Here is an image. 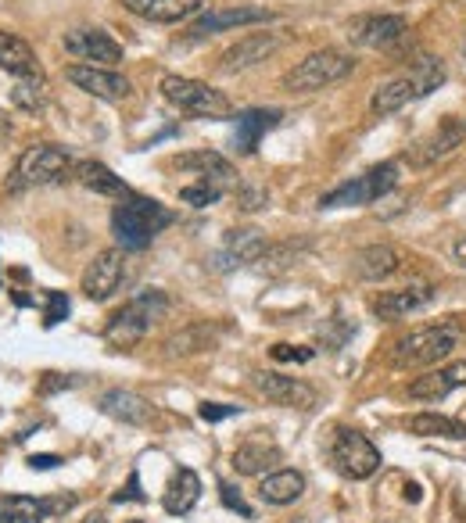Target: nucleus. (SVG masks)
Listing matches in <instances>:
<instances>
[{
  "mask_svg": "<svg viewBox=\"0 0 466 523\" xmlns=\"http://www.w3.org/2000/svg\"><path fill=\"white\" fill-rule=\"evenodd\" d=\"M280 36L277 33H248L241 36V40L233 43V47H226L223 58H219V72H226V76H233V72H244V69H255L259 61H266L269 54L280 51Z\"/></svg>",
  "mask_w": 466,
  "mask_h": 523,
  "instance_id": "obj_15",
  "label": "nucleus"
},
{
  "mask_svg": "<svg viewBox=\"0 0 466 523\" xmlns=\"http://www.w3.org/2000/svg\"><path fill=\"white\" fill-rule=\"evenodd\" d=\"M330 463L337 466V473H345L348 481H366L380 470V452L366 434L341 427L334 434V445H330Z\"/></svg>",
  "mask_w": 466,
  "mask_h": 523,
  "instance_id": "obj_9",
  "label": "nucleus"
},
{
  "mask_svg": "<svg viewBox=\"0 0 466 523\" xmlns=\"http://www.w3.org/2000/svg\"><path fill=\"white\" fill-rule=\"evenodd\" d=\"M452 258H456L459 266H463V269H466V237H459V241H456V244H452Z\"/></svg>",
  "mask_w": 466,
  "mask_h": 523,
  "instance_id": "obj_43",
  "label": "nucleus"
},
{
  "mask_svg": "<svg viewBox=\"0 0 466 523\" xmlns=\"http://www.w3.org/2000/svg\"><path fill=\"white\" fill-rule=\"evenodd\" d=\"M201 502V477L190 466H180V470L173 473V481H169V488H165L162 495V506L169 516H187L190 509Z\"/></svg>",
  "mask_w": 466,
  "mask_h": 523,
  "instance_id": "obj_25",
  "label": "nucleus"
},
{
  "mask_svg": "<svg viewBox=\"0 0 466 523\" xmlns=\"http://www.w3.org/2000/svg\"><path fill=\"white\" fill-rule=\"evenodd\" d=\"M251 384H255V391H259L266 402L284 405V409H312V405H316V391L298 377H284V373H255Z\"/></svg>",
  "mask_w": 466,
  "mask_h": 523,
  "instance_id": "obj_14",
  "label": "nucleus"
},
{
  "mask_svg": "<svg viewBox=\"0 0 466 523\" xmlns=\"http://www.w3.org/2000/svg\"><path fill=\"white\" fill-rule=\"evenodd\" d=\"M0 69L11 72L15 79L40 76V58H36V51L22 40V36L4 33V29H0Z\"/></svg>",
  "mask_w": 466,
  "mask_h": 523,
  "instance_id": "obj_27",
  "label": "nucleus"
},
{
  "mask_svg": "<svg viewBox=\"0 0 466 523\" xmlns=\"http://www.w3.org/2000/svg\"><path fill=\"white\" fill-rule=\"evenodd\" d=\"M122 8L144 18V22L173 26V22H187L190 15H198L205 8V0H122Z\"/></svg>",
  "mask_w": 466,
  "mask_h": 523,
  "instance_id": "obj_22",
  "label": "nucleus"
},
{
  "mask_svg": "<svg viewBox=\"0 0 466 523\" xmlns=\"http://www.w3.org/2000/svg\"><path fill=\"white\" fill-rule=\"evenodd\" d=\"M162 94L169 104H176L180 112L198 115V119H230L233 115V101L216 90V86L201 83V79H187V76H165L162 79Z\"/></svg>",
  "mask_w": 466,
  "mask_h": 523,
  "instance_id": "obj_6",
  "label": "nucleus"
},
{
  "mask_svg": "<svg viewBox=\"0 0 466 523\" xmlns=\"http://www.w3.org/2000/svg\"><path fill=\"white\" fill-rule=\"evenodd\" d=\"M273 463H280V448L273 445V441H244V445H237V452H233V470L241 473V477H259V473H266Z\"/></svg>",
  "mask_w": 466,
  "mask_h": 523,
  "instance_id": "obj_29",
  "label": "nucleus"
},
{
  "mask_svg": "<svg viewBox=\"0 0 466 523\" xmlns=\"http://www.w3.org/2000/svg\"><path fill=\"white\" fill-rule=\"evenodd\" d=\"M463 61H466V47H463Z\"/></svg>",
  "mask_w": 466,
  "mask_h": 523,
  "instance_id": "obj_46",
  "label": "nucleus"
},
{
  "mask_svg": "<svg viewBox=\"0 0 466 523\" xmlns=\"http://www.w3.org/2000/svg\"><path fill=\"white\" fill-rule=\"evenodd\" d=\"M434 301L431 283H409V287H398V291H384L380 298H373V316L384 319V323H395V319H406L413 312L427 309Z\"/></svg>",
  "mask_w": 466,
  "mask_h": 523,
  "instance_id": "obj_16",
  "label": "nucleus"
},
{
  "mask_svg": "<svg viewBox=\"0 0 466 523\" xmlns=\"http://www.w3.org/2000/svg\"><path fill=\"white\" fill-rule=\"evenodd\" d=\"M441 83H445V65H441V58H423L416 61L406 76H395L384 86H377V94H373L370 101V112L380 115V119H388V115L402 112L406 104L434 94Z\"/></svg>",
  "mask_w": 466,
  "mask_h": 523,
  "instance_id": "obj_2",
  "label": "nucleus"
},
{
  "mask_svg": "<svg viewBox=\"0 0 466 523\" xmlns=\"http://www.w3.org/2000/svg\"><path fill=\"white\" fill-rule=\"evenodd\" d=\"M463 140H466V119L449 115V119L438 122V129H431V133H427V137L413 147V162L416 165H434L438 158L452 155Z\"/></svg>",
  "mask_w": 466,
  "mask_h": 523,
  "instance_id": "obj_19",
  "label": "nucleus"
},
{
  "mask_svg": "<svg viewBox=\"0 0 466 523\" xmlns=\"http://www.w3.org/2000/svg\"><path fill=\"white\" fill-rule=\"evenodd\" d=\"M398 183V165L395 162H380L373 169H366L363 176L341 183L330 194L320 198V208H352V205H373L377 198H384L388 190H395Z\"/></svg>",
  "mask_w": 466,
  "mask_h": 523,
  "instance_id": "obj_8",
  "label": "nucleus"
},
{
  "mask_svg": "<svg viewBox=\"0 0 466 523\" xmlns=\"http://www.w3.org/2000/svg\"><path fill=\"white\" fill-rule=\"evenodd\" d=\"M112 502H119V506H122V502H147V495L140 491V473L137 470L130 473V484H126V488L115 491Z\"/></svg>",
  "mask_w": 466,
  "mask_h": 523,
  "instance_id": "obj_39",
  "label": "nucleus"
},
{
  "mask_svg": "<svg viewBox=\"0 0 466 523\" xmlns=\"http://www.w3.org/2000/svg\"><path fill=\"white\" fill-rule=\"evenodd\" d=\"M65 79L72 86H79L83 94L97 97V101H126L133 94V83L122 72H112V69H101V65H69L65 69Z\"/></svg>",
  "mask_w": 466,
  "mask_h": 523,
  "instance_id": "obj_12",
  "label": "nucleus"
},
{
  "mask_svg": "<svg viewBox=\"0 0 466 523\" xmlns=\"http://www.w3.org/2000/svg\"><path fill=\"white\" fill-rule=\"evenodd\" d=\"M355 69V61L345 51H334V47H323V51H312L309 58H302L291 72L284 76V90L291 94H316L323 86H334L341 79H348Z\"/></svg>",
  "mask_w": 466,
  "mask_h": 523,
  "instance_id": "obj_5",
  "label": "nucleus"
},
{
  "mask_svg": "<svg viewBox=\"0 0 466 523\" xmlns=\"http://www.w3.org/2000/svg\"><path fill=\"white\" fill-rule=\"evenodd\" d=\"M266 251H269V244L259 230H230L226 233L223 248L216 251V269L219 273H226V269L251 266V262H259Z\"/></svg>",
  "mask_w": 466,
  "mask_h": 523,
  "instance_id": "obj_20",
  "label": "nucleus"
},
{
  "mask_svg": "<svg viewBox=\"0 0 466 523\" xmlns=\"http://www.w3.org/2000/svg\"><path fill=\"white\" fill-rule=\"evenodd\" d=\"M97 409H101L104 416H112V420L126 423V427H144V423H151V416H155L151 402H147L144 395H137V391H126V387L104 391V395L97 398Z\"/></svg>",
  "mask_w": 466,
  "mask_h": 523,
  "instance_id": "obj_21",
  "label": "nucleus"
},
{
  "mask_svg": "<svg viewBox=\"0 0 466 523\" xmlns=\"http://www.w3.org/2000/svg\"><path fill=\"white\" fill-rule=\"evenodd\" d=\"M11 101L22 108V112H44V104H47V79L44 72L40 76H22L15 79V90H11Z\"/></svg>",
  "mask_w": 466,
  "mask_h": 523,
  "instance_id": "obj_33",
  "label": "nucleus"
},
{
  "mask_svg": "<svg viewBox=\"0 0 466 523\" xmlns=\"http://www.w3.org/2000/svg\"><path fill=\"white\" fill-rule=\"evenodd\" d=\"M459 348V330L452 323L438 326H420L391 348V366L409 369V366H434V362L449 359Z\"/></svg>",
  "mask_w": 466,
  "mask_h": 523,
  "instance_id": "obj_4",
  "label": "nucleus"
},
{
  "mask_svg": "<svg viewBox=\"0 0 466 523\" xmlns=\"http://www.w3.org/2000/svg\"><path fill=\"white\" fill-rule=\"evenodd\" d=\"M219 498H223V506L233 509V513H241L244 520H251V506L241 498V491L233 488V484H219Z\"/></svg>",
  "mask_w": 466,
  "mask_h": 523,
  "instance_id": "obj_37",
  "label": "nucleus"
},
{
  "mask_svg": "<svg viewBox=\"0 0 466 523\" xmlns=\"http://www.w3.org/2000/svg\"><path fill=\"white\" fill-rule=\"evenodd\" d=\"M219 198H223V187H219V183H208V180H198V183H190V187L180 190L183 205H194V208L216 205Z\"/></svg>",
  "mask_w": 466,
  "mask_h": 523,
  "instance_id": "obj_34",
  "label": "nucleus"
},
{
  "mask_svg": "<svg viewBox=\"0 0 466 523\" xmlns=\"http://www.w3.org/2000/svg\"><path fill=\"white\" fill-rule=\"evenodd\" d=\"M241 198H244V208H248V212H255V208H262V205H266V201H269V194H266V190H262V194H251V190H244Z\"/></svg>",
  "mask_w": 466,
  "mask_h": 523,
  "instance_id": "obj_42",
  "label": "nucleus"
},
{
  "mask_svg": "<svg viewBox=\"0 0 466 523\" xmlns=\"http://www.w3.org/2000/svg\"><path fill=\"white\" fill-rule=\"evenodd\" d=\"M409 434L416 438H445V441H466V423L441 416V412H416L406 420Z\"/></svg>",
  "mask_w": 466,
  "mask_h": 523,
  "instance_id": "obj_31",
  "label": "nucleus"
},
{
  "mask_svg": "<svg viewBox=\"0 0 466 523\" xmlns=\"http://www.w3.org/2000/svg\"><path fill=\"white\" fill-rule=\"evenodd\" d=\"M58 463V455H29V470H54Z\"/></svg>",
  "mask_w": 466,
  "mask_h": 523,
  "instance_id": "obj_41",
  "label": "nucleus"
},
{
  "mask_svg": "<svg viewBox=\"0 0 466 523\" xmlns=\"http://www.w3.org/2000/svg\"><path fill=\"white\" fill-rule=\"evenodd\" d=\"M122 283H126V251L108 248V251H97L94 262L83 269L79 291L87 294L90 301H108Z\"/></svg>",
  "mask_w": 466,
  "mask_h": 523,
  "instance_id": "obj_10",
  "label": "nucleus"
},
{
  "mask_svg": "<svg viewBox=\"0 0 466 523\" xmlns=\"http://www.w3.org/2000/svg\"><path fill=\"white\" fill-rule=\"evenodd\" d=\"M72 384H76L72 377H61V373H47V380H44V387H40V391H44V395H51V391H58V387H72Z\"/></svg>",
  "mask_w": 466,
  "mask_h": 523,
  "instance_id": "obj_40",
  "label": "nucleus"
},
{
  "mask_svg": "<svg viewBox=\"0 0 466 523\" xmlns=\"http://www.w3.org/2000/svg\"><path fill=\"white\" fill-rule=\"evenodd\" d=\"M305 495V477L298 470H277L266 473L259 484V498L266 506H291Z\"/></svg>",
  "mask_w": 466,
  "mask_h": 523,
  "instance_id": "obj_28",
  "label": "nucleus"
},
{
  "mask_svg": "<svg viewBox=\"0 0 466 523\" xmlns=\"http://www.w3.org/2000/svg\"><path fill=\"white\" fill-rule=\"evenodd\" d=\"M44 301H47V309H44V326L51 330V326H58L61 319L69 316V294H61V291H44Z\"/></svg>",
  "mask_w": 466,
  "mask_h": 523,
  "instance_id": "obj_35",
  "label": "nucleus"
},
{
  "mask_svg": "<svg viewBox=\"0 0 466 523\" xmlns=\"http://www.w3.org/2000/svg\"><path fill=\"white\" fill-rule=\"evenodd\" d=\"M165 312H169V298H165L158 287H147V291L130 298L104 323V341L115 344V348H133V344L144 341L147 330H151Z\"/></svg>",
  "mask_w": 466,
  "mask_h": 523,
  "instance_id": "obj_3",
  "label": "nucleus"
},
{
  "mask_svg": "<svg viewBox=\"0 0 466 523\" xmlns=\"http://www.w3.org/2000/svg\"><path fill=\"white\" fill-rule=\"evenodd\" d=\"M176 169H187V172H194V176H201V180H208V183H230L237 172H233V165L226 162L219 151H190V155H180L176 158Z\"/></svg>",
  "mask_w": 466,
  "mask_h": 523,
  "instance_id": "obj_30",
  "label": "nucleus"
},
{
  "mask_svg": "<svg viewBox=\"0 0 466 523\" xmlns=\"http://www.w3.org/2000/svg\"><path fill=\"white\" fill-rule=\"evenodd\" d=\"M61 43H65V51L83 61V65H115V61H122V43L97 26L72 29V33H65Z\"/></svg>",
  "mask_w": 466,
  "mask_h": 523,
  "instance_id": "obj_13",
  "label": "nucleus"
},
{
  "mask_svg": "<svg viewBox=\"0 0 466 523\" xmlns=\"http://www.w3.org/2000/svg\"><path fill=\"white\" fill-rule=\"evenodd\" d=\"M198 416L205 423H223L230 416H241V405H223V402H201Z\"/></svg>",
  "mask_w": 466,
  "mask_h": 523,
  "instance_id": "obj_36",
  "label": "nucleus"
},
{
  "mask_svg": "<svg viewBox=\"0 0 466 523\" xmlns=\"http://www.w3.org/2000/svg\"><path fill=\"white\" fill-rule=\"evenodd\" d=\"M76 498H33V495H4L0 498V523H44L54 513H65Z\"/></svg>",
  "mask_w": 466,
  "mask_h": 523,
  "instance_id": "obj_17",
  "label": "nucleus"
},
{
  "mask_svg": "<svg viewBox=\"0 0 466 523\" xmlns=\"http://www.w3.org/2000/svg\"><path fill=\"white\" fill-rule=\"evenodd\" d=\"M72 158L61 151L58 144H33L22 151L15 162L8 190H26V187H51V183L69 180Z\"/></svg>",
  "mask_w": 466,
  "mask_h": 523,
  "instance_id": "obj_7",
  "label": "nucleus"
},
{
  "mask_svg": "<svg viewBox=\"0 0 466 523\" xmlns=\"http://www.w3.org/2000/svg\"><path fill=\"white\" fill-rule=\"evenodd\" d=\"M76 180L87 190H94V194H101V198H126V194H130V187L122 183V176H115L104 162L76 165Z\"/></svg>",
  "mask_w": 466,
  "mask_h": 523,
  "instance_id": "obj_32",
  "label": "nucleus"
},
{
  "mask_svg": "<svg viewBox=\"0 0 466 523\" xmlns=\"http://www.w3.org/2000/svg\"><path fill=\"white\" fill-rule=\"evenodd\" d=\"M79 523H108V520H104L101 513H90V516H83V520H79Z\"/></svg>",
  "mask_w": 466,
  "mask_h": 523,
  "instance_id": "obj_45",
  "label": "nucleus"
},
{
  "mask_svg": "<svg viewBox=\"0 0 466 523\" xmlns=\"http://www.w3.org/2000/svg\"><path fill=\"white\" fill-rule=\"evenodd\" d=\"M355 273L363 276V280L370 283H380L388 280V276H395L398 269H402V255H398L391 244H370V248H363L359 255H355Z\"/></svg>",
  "mask_w": 466,
  "mask_h": 523,
  "instance_id": "obj_26",
  "label": "nucleus"
},
{
  "mask_svg": "<svg viewBox=\"0 0 466 523\" xmlns=\"http://www.w3.org/2000/svg\"><path fill=\"white\" fill-rule=\"evenodd\" d=\"M273 359L277 362H309L312 359V348H294V344H273Z\"/></svg>",
  "mask_w": 466,
  "mask_h": 523,
  "instance_id": "obj_38",
  "label": "nucleus"
},
{
  "mask_svg": "<svg viewBox=\"0 0 466 523\" xmlns=\"http://www.w3.org/2000/svg\"><path fill=\"white\" fill-rule=\"evenodd\" d=\"M280 119H284L280 108H248V112L237 115V133H233L237 155H251V151L259 147V140L266 137Z\"/></svg>",
  "mask_w": 466,
  "mask_h": 523,
  "instance_id": "obj_24",
  "label": "nucleus"
},
{
  "mask_svg": "<svg viewBox=\"0 0 466 523\" xmlns=\"http://www.w3.org/2000/svg\"><path fill=\"white\" fill-rule=\"evenodd\" d=\"M409 22L402 15H355L348 22V40L370 51H391L406 40Z\"/></svg>",
  "mask_w": 466,
  "mask_h": 523,
  "instance_id": "obj_11",
  "label": "nucleus"
},
{
  "mask_svg": "<svg viewBox=\"0 0 466 523\" xmlns=\"http://www.w3.org/2000/svg\"><path fill=\"white\" fill-rule=\"evenodd\" d=\"M466 387V362H449V366L431 369L409 384V398H420V402H438V398L452 395Z\"/></svg>",
  "mask_w": 466,
  "mask_h": 523,
  "instance_id": "obj_23",
  "label": "nucleus"
},
{
  "mask_svg": "<svg viewBox=\"0 0 466 523\" xmlns=\"http://www.w3.org/2000/svg\"><path fill=\"white\" fill-rule=\"evenodd\" d=\"M130 523H140V520H130Z\"/></svg>",
  "mask_w": 466,
  "mask_h": 523,
  "instance_id": "obj_47",
  "label": "nucleus"
},
{
  "mask_svg": "<svg viewBox=\"0 0 466 523\" xmlns=\"http://www.w3.org/2000/svg\"><path fill=\"white\" fill-rule=\"evenodd\" d=\"M176 223V215L155 198H140V194H126L119 205L112 208V233L122 251H144L151 248L158 233L169 230Z\"/></svg>",
  "mask_w": 466,
  "mask_h": 523,
  "instance_id": "obj_1",
  "label": "nucleus"
},
{
  "mask_svg": "<svg viewBox=\"0 0 466 523\" xmlns=\"http://www.w3.org/2000/svg\"><path fill=\"white\" fill-rule=\"evenodd\" d=\"M11 137V119H8V112L0 108V140H8Z\"/></svg>",
  "mask_w": 466,
  "mask_h": 523,
  "instance_id": "obj_44",
  "label": "nucleus"
},
{
  "mask_svg": "<svg viewBox=\"0 0 466 523\" xmlns=\"http://www.w3.org/2000/svg\"><path fill=\"white\" fill-rule=\"evenodd\" d=\"M255 22H273V11L266 8H251V4H237V8H216L201 15L194 26H190V40H205V36H216L223 29L237 26H255Z\"/></svg>",
  "mask_w": 466,
  "mask_h": 523,
  "instance_id": "obj_18",
  "label": "nucleus"
}]
</instances>
